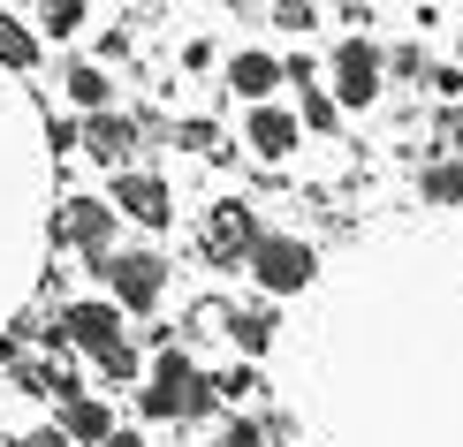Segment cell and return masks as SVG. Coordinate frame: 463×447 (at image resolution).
Here are the masks:
<instances>
[{
	"label": "cell",
	"instance_id": "12",
	"mask_svg": "<svg viewBox=\"0 0 463 447\" xmlns=\"http://www.w3.org/2000/svg\"><path fill=\"white\" fill-rule=\"evenodd\" d=\"M107 433H114L107 402H91V395H69L61 402V440L69 447H107Z\"/></svg>",
	"mask_w": 463,
	"mask_h": 447
},
{
	"label": "cell",
	"instance_id": "21",
	"mask_svg": "<svg viewBox=\"0 0 463 447\" xmlns=\"http://www.w3.org/2000/svg\"><path fill=\"white\" fill-rule=\"evenodd\" d=\"M304 122H312V129H335V91H312V84H304Z\"/></svg>",
	"mask_w": 463,
	"mask_h": 447
},
{
	"label": "cell",
	"instance_id": "2",
	"mask_svg": "<svg viewBox=\"0 0 463 447\" xmlns=\"http://www.w3.org/2000/svg\"><path fill=\"white\" fill-rule=\"evenodd\" d=\"M312 243L304 236H259V250H250V274H259L266 296H297V288H312Z\"/></svg>",
	"mask_w": 463,
	"mask_h": 447
},
{
	"label": "cell",
	"instance_id": "22",
	"mask_svg": "<svg viewBox=\"0 0 463 447\" xmlns=\"http://www.w3.org/2000/svg\"><path fill=\"white\" fill-rule=\"evenodd\" d=\"M388 69H395V76H411V84H426V76H433V69H426V53H418V46H395V53H388Z\"/></svg>",
	"mask_w": 463,
	"mask_h": 447
},
{
	"label": "cell",
	"instance_id": "7",
	"mask_svg": "<svg viewBox=\"0 0 463 447\" xmlns=\"http://www.w3.org/2000/svg\"><path fill=\"white\" fill-rule=\"evenodd\" d=\"M380 46H364V38H350V46L335 53V99H350V107H373L380 99Z\"/></svg>",
	"mask_w": 463,
	"mask_h": 447
},
{
	"label": "cell",
	"instance_id": "9",
	"mask_svg": "<svg viewBox=\"0 0 463 447\" xmlns=\"http://www.w3.org/2000/svg\"><path fill=\"white\" fill-rule=\"evenodd\" d=\"M145 137H137V122H129V114H91V129H84V152L99 167H122L129 174V152H137Z\"/></svg>",
	"mask_w": 463,
	"mask_h": 447
},
{
	"label": "cell",
	"instance_id": "6",
	"mask_svg": "<svg viewBox=\"0 0 463 447\" xmlns=\"http://www.w3.org/2000/svg\"><path fill=\"white\" fill-rule=\"evenodd\" d=\"M114 205H122L137 228H167V220H175V190H167L160 174H137V167L114 174Z\"/></svg>",
	"mask_w": 463,
	"mask_h": 447
},
{
	"label": "cell",
	"instance_id": "23",
	"mask_svg": "<svg viewBox=\"0 0 463 447\" xmlns=\"http://www.w3.org/2000/svg\"><path fill=\"white\" fill-rule=\"evenodd\" d=\"M221 447H266V424H250V417H228Z\"/></svg>",
	"mask_w": 463,
	"mask_h": 447
},
{
	"label": "cell",
	"instance_id": "24",
	"mask_svg": "<svg viewBox=\"0 0 463 447\" xmlns=\"http://www.w3.org/2000/svg\"><path fill=\"white\" fill-rule=\"evenodd\" d=\"M221 402H243V395H259V372H221Z\"/></svg>",
	"mask_w": 463,
	"mask_h": 447
},
{
	"label": "cell",
	"instance_id": "14",
	"mask_svg": "<svg viewBox=\"0 0 463 447\" xmlns=\"http://www.w3.org/2000/svg\"><path fill=\"white\" fill-rule=\"evenodd\" d=\"M15 386H24V395H53V402L76 395V379L61 372V364H15Z\"/></svg>",
	"mask_w": 463,
	"mask_h": 447
},
{
	"label": "cell",
	"instance_id": "18",
	"mask_svg": "<svg viewBox=\"0 0 463 447\" xmlns=\"http://www.w3.org/2000/svg\"><path fill=\"white\" fill-rule=\"evenodd\" d=\"M91 364H99V379H114V386H129V379H137V349H129V341L99 349V357H91Z\"/></svg>",
	"mask_w": 463,
	"mask_h": 447
},
{
	"label": "cell",
	"instance_id": "10",
	"mask_svg": "<svg viewBox=\"0 0 463 447\" xmlns=\"http://www.w3.org/2000/svg\"><path fill=\"white\" fill-rule=\"evenodd\" d=\"M243 144L259 152V160H288V144H297V114H281V107H250Z\"/></svg>",
	"mask_w": 463,
	"mask_h": 447
},
{
	"label": "cell",
	"instance_id": "27",
	"mask_svg": "<svg viewBox=\"0 0 463 447\" xmlns=\"http://www.w3.org/2000/svg\"><path fill=\"white\" fill-rule=\"evenodd\" d=\"M24 447H69V440H61V433H31Z\"/></svg>",
	"mask_w": 463,
	"mask_h": 447
},
{
	"label": "cell",
	"instance_id": "17",
	"mask_svg": "<svg viewBox=\"0 0 463 447\" xmlns=\"http://www.w3.org/2000/svg\"><path fill=\"white\" fill-rule=\"evenodd\" d=\"M31 61H38V38L15 15H0V69H31Z\"/></svg>",
	"mask_w": 463,
	"mask_h": 447
},
{
	"label": "cell",
	"instance_id": "4",
	"mask_svg": "<svg viewBox=\"0 0 463 447\" xmlns=\"http://www.w3.org/2000/svg\"><path fill=\"white\" fill-rule=\"evenodd\" d=\"M46 236L91 250V258H107V243H114V205H99V198H61V212H53Z\"/></svg>",
	"mask_w": 463,
	"mask_h": 447
},
{
	"label": "cell",
	"instance_id": "25",
	"mask_svg": "<svg viewBox=\"0 0 463 447\" xmlns=\"http://www.w3.org/2000/svg\"><path fill=\"white\" fill-rule=\"evenodd\" d=\"M274 23H281V31H312V0H281Z\"/></svg>",
	"mask_w": 463,
	"mask_h": 447
},
{
	"label": "cell",
	"instance_id": "5",
	"mask_svg": "<svg viewBox=\"0 0 463 447\" xmlns=\"http://www.w3.org/2000/svg\"><path fill=\"white\" fill-rule=\"evenodd\" d=\"M250 250H259V220H250V205H213V220H205V258L213 265H250Z\"/></svg>",
	"mask_w": 463,
	"mask_h": 447
},
{
	"label": "cell",
	"instance_id": "26",
	"mask_svg": "<svg viewBox=\"0 0 463 447\" xmlns=\"http://www.w3.org/2000/svg\"><path fill=\"white\" fill-rule=\"evenodd\" d=\"M426 84L440 91V99H463V69H433V76H426Z\"/></svg>",
	"mask_w": 463,
	"mask_h": 447
},
{
	"label": "cell",
	"instance_id": "8",
	"mask_svg": "<svg viewBox=\"0 0 463 447\" xmlns=\"http://www.w3.org/2000/svg\"><path fill=\"white\" fill-rule=\"evenodd\" d=\"M61 326H69L76 349H91V357H99V349L122 341V303H114V296H84V303L61 311Z\"/></svg>",
	"mask_w": 463,
	"mask_h": 447
},
{
	"label": "cell",
	"instance_id": "15",
	"mask_svg": "<svg viewBox=\"0 0 463 447\" xmlns=\"http://www.w3.org/2000/svg\"><path fill=\"white\" fill-rule=\"evenodd\" d=\"M418 190H426L433 205H463V160H433L418 174Z\"/></svg>",
	"mask_w": 463,
	"mask_h": 447
},
{
	"label": "cell",
	"instance_id": "3",
	"mask_svg": "<svg viewBox=\"0 0 463 447\" xmlns=\"http://www.w3.org/2000/svg\"><path fill=\"white\" fill-rule=\"evenodd\" d=\"M99 274H107V296L122 303V311H152V303H160V288H167V265L152 258V250H107Z\"/></svg>",
	"mask_w": 463,
	"mask_h": 447
},
{
	"label": "cell",
	"instance_id": "11",
	"mask_svg": "<svg viewBox=\"0 0 463 447\" xmlns=\"http://www.w3.org/2000/svg\"><path fill=\"white\" fill-rule=\"evenodd\" d=\"M274 84H281V61H274V53H236V61H228V91L250 99V107L274 99Z\"/></svg>",
	"mask_w": 463,
	"mask_h": 447
},
{
	"label": "cell",
	"instance_id": "28",
	"mask_svg": "<svg viewBox=\"0 0 463 447\" xmlns=\"http://www.w3.org/2000/svg\"><path fill=\"white\" fill-rule=\"evenodd\" d=\"M449 144H463V99H456V114H449Z\"/></svg>",
	"mask_w": 463,
	"mask_h": 447
},
{
	"label": "cell",
	"instance_id": "1",
	"mask_svg": "<svg viewBox=\"0 0 463 447\" xmlns=\"http://www.w3.org/2000/svg\"><path fill=\"white\" fill-rule=\"evenodd\" d=\"M213 402H221V386L205 379L183 349H160V364H152L145 386H137V410L145 417H213Z\"/></svg>",
	"mask_w": 463,
	"mask_h": 447
},
{
	"label": "cell",
	"instance_id": "19",
	"mask_svg": "<svg viewBox=\"0 0 463 447\" xmlns=\"http://www.w3.org/2000/svg\"><path fill=\"white\" fill-rule=\"evenodd\" d=\"M84 23V0H46V38H69Z\"/></svg>",
	"mask_w": 463,
	"mask_h": 447
},
{
	"label": "cell",
	"instance_id": "29",
	"mask_svg": "<svg viewBox=\"0 0 463 447\" xmlns=\"http://www.w3.org/2000/svg\"><path fill=\"white\" fill-rule=\"evenodd\" d=\"M107 447H145V440L137 433H107Z\"/></svg>",
	"mask_w": 463,
	"mask_h": 447
},
{
	"label": "cell",
	"instance_id": "20",
	"mask_svg": "<svg viewBox=\"0 0 463 447\" xmlns=\"http://www.w3.org/2000/svg\"><path fill=\"white\" fill-rule=\"evenodd\" d=\"M175 144H183V152H228L213 122H183V129H175Z\"/></svg>",
	"mask_w": 463,
	"mask_h": 447
},
{
	"label": "cell",
	"instance_id": "16",
	"mask_svg": "<svg viewBox=\"0 0 463 447\" xmlns=\"http://www.w3.org/2000/svg\"><path fill=\"white\" fill-rule=\"evenodd\" d=\"M69 99L91 107V114H107V69H99V61H76V69H69Z\"/></svg>",
	"mask_w": 463,
	"mask_h": 447
},
{
	"label": "cell",
	"instance_id": "13",
	"mask_svg": "<svg viewBox=\"0 0 463 447\" xmlns=\"http://www.w3.org/2000/svg\"><path fill=\"white\" fill-rule=\"evenodd\" d=\"M228 341H236L243 357H266V349H274V311H266V303L236 311V319H228Z\"/></svg>",
	"mask_w": 463,
	"mask_h": 447
}]
</instances>
